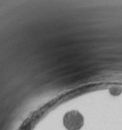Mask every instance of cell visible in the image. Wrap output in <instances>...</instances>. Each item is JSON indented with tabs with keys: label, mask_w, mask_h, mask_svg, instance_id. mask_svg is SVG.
<instances>
[{
	"label": "cell",
	"mask_w": 122,
	"mask_h": 130,
	"mask_svg": "<svg viewBox=\"0 0 122 130\" xmlns=\"http://www.w3.org/2000/svg\"><path fill=\"white\" fill-rule=\"evenodd\" d=\"M109 92L114 96H118L122 93V88L120 86H112L109 88Z\"/></svg>",
	"instance_id": "obj_2"
},
{
	"label": "cell",
	"mask_w": 122,
	"mask_h": 130,
	"mask_svg": "<svg viewBox=\"0 0 122 130\" xmlns=\"http://www.w3.org/2000/svg\"><path fill=\"white\" fill-rule=\"evenodd\" d=\"M84 124V118L78 111H70L64 117V125L68 130H80Z\"/></svg>",
	"instance_id": "obj_1"
}]
</instances>
